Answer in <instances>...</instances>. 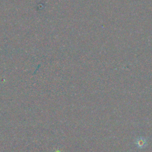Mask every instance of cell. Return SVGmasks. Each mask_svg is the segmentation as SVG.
I'll return each mask as SVG.
<instances>
[{"mask_svg": "<svg viewBox=\"0 0 152 152\" xmlns=\"http://www.w3.org/2000/svg\"><path fill=\"white\" fill-rule=\"evenodd\" d=\"M135 143L137 147H138L139 148H142L146 145V140L145 138L140 137L137 139Z\"/></svg>", "mask_w": 152, "mask_h": 152, "instance_id": "obj_1", "label": "cell"}]
</instances>
